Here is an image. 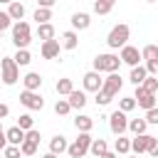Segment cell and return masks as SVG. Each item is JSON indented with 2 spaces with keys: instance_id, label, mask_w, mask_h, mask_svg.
<instances>
[{
  "instance_id": "30",
  "label": "cell",
  "mask_w": 158,
  "mask_h": 158,
  "mask_svg": "<svg viewBox=\"0 0 158 158\" xmlns=\"http://www.w3.org/2000/svg\"><path fill=\"white\" fill-rule=\"evenodd\" d=\"M35 20H37V25L49 22V20H52V10H49V7H37V10H35Z\"/></svg>"
},
{
  "instance_id": "24",
  "label": "cell",
  "mask_w": 158,
  "mask_h": 158,
  "mask_svg": "<svg viewBox=\"0 0 158 158\" xmlns=\"http://www.w3.org/2000/svg\"><path fill=\"white\" fill-rule=\"evenodd\" d=\"M146 128H148V121H146V118H128V131H131L133 136L146 133Z\"/></svg>"
},
{
  "instance_id": "51",
  "label": "cell",
  "mask_w": 158,
  "mask_h": 158,
  "mask_svg": "<svg viewBox=\"0 0 158 158\" xmlns=\"http://www.w3.org/2000/svg\"><path fill=\"white\" fill-rule=\"evenodd\" d=\"M146 2H156V0H146Z\"/></svg>"
},
{
  "instance_id": "46",
  "label": "cell",
  "mask_w": 158,
  "mask_h": 158,
  "mask_svg": "<svg viewBox=\"0 0 158 158\" xmlns=\"http://www.w3.org/2000/svg\"><path fill=\"white\" fill-rule=\"evenodd\" d=\"M148 153H151V156H153V158H158V138H156V143H153V146H151V151H148Z\"/></svg>"
},
{
  "instance_id": "23",
  "label": "cell",
  "mask_w": 158,
  "mask_h": 158,
  "mask_svg": "<svg viewBox=\"0 0 158 158\" xmlns=\"http://www.w3.org/2000/svg\"><path fill=\"white\" fill-rule=\"evenodd\" d=\"M67 101H69V106H72V109H84V104H86V94L74 89V91L67 96Z\"/></svg>"
},
{
  "instance_id": "31",
  "label": "cell",
  "mask_w": 158,
  "mask_h": 158,
  "mask_svg": "<svg viewBox=\"0 0 158 158\" xmlns=\"http://www.w3.org/2000/svg\"><path fill=\"white\" fill-rule=\"evenodd\" d=\"M141 57H143L146 62H151V59H158V44H146V47L141 49Z\"/></svg>"
},
{
  "instance_id": "39",
  "label": "cell",
  "mask_w": 158,
  "mask_h": 158,
  "mask_svg": "<svg viewBox=\"0 0 158 158\" xmlns=\"http://www.w3.org/2000/svg\"><path fill=\"white\" fill-rule=\"evenodd\" d=\"M146 121H148L151 126H158V106H156V109H148V111H146Z\"/></svg>"
},
{
  "instance_id": "8",
  "label": "cell",
  "mask_w": 158,
  "mask_h": 158,
  "mask_svg": "<svg viewBox=\"0 0 158 158\" xmlns=\"http://www.w3.org/2000/svg\"><path fill=\"white\" fill-rule=\"evenodd\" d=\"M153 143H156V138H153L151 133H141V136H133V138H131V151H133L136 156H141V153H148Z\"/></svg>"
},
{
  "instance_id": "49",
  "label": "cell",
  "mask_w": 158,
  "mask_h": 158,
  "mask_svg": "<svg viewBox=\"0 0 158 158\" xmlns=\"http://www.w3.org/2000/svg\"><path fill=\"white\" fill-rule=\"evenodd\" d=\"M0 2H5V5H10V2H15V0H0Z\"/></svg>"
},
{
  "instance_id": "33",
  "label": "cell",
  "mask_w": 158,
  "mask_h": 158,
  "mask_svg": "<svg viewBox=\"0 0 158 158\" xmlns=\"http://www.w3.org/2000/svg\"><path fill=\"white\" fill-rule=\"evenodd\" d=\"M69 111H72L69 101H67V99H57V104H54V114H57V116H67Z\"/></svg>"
},
{
  "instance_id": "3",
  "label": "cell",
  "mask_w": 158,
  "mask_h": 158,
  "mask_svg": "<svg viewBox=\"0 0 158 158\" xmlns=\"http://www.w3.org/2000/svg\"><path fill=\"white\" fill-rule=\"evenodd\" d=\"M12 42H15L17 49H27V44L32 42V30H30V25L25 20L12 25Z\"/></svg>"
},
{
  "instance_id": "26",
  "label": "cell",
  "mask_w": 158,
  "mask_h": 158,
  "mask_svg": "<svg viewBox=\"0 0 158 158\" xmlns=\"http://www.w3.org/2000/svg\"><path fill=\"white\" fill-rule=\"evenodd\" d=\"M54 89H57V94H59V96H69V94L74 91V84H72V79H67V77H64V79H59V81L54 84Z\"/></svg>"
},
{
  "instance_id": "47",
  "label": "cell",
  "mask_w": 158,
  "mask_h": 158,
  "mask_svg": "<svg viewBox=\"0 0 158 158\" xmlns=\"http://www.w3.org/2000/svg\"><path fill=\"white\" fill-rule=\"evenodd\" d=\"M42 158H57V156H54V153H52V151H47V153H44V156H42Z\"/></svg>"
},
{
  "instance_id": "19",
  "label": "cell",
  "mask_w": 158,
  "mask_h": 158,
  "mask_svg": "<svg viewBox=\"0 0 158 158\" xmlns=\"http://www.w3.org/2000/svg\"><path fill=\"white\" fill-rule=\"evenodd\" d=\"M89 153H91L94 158H101V156H106V153H109V143H106L104 138H94V141H91Z\"/></svg>"
},
{
  "instance_id": "9",
  "label": "cell",
  "mask_w": 158,
  "mask_h": 158,
  "mask_svg": "<svg viewBox=\"0 0 158 158\" xmlns=\"http://www.w3.org/2000/svg\"><path fill=\"white\" fill-rule=\"evenodd\" d=\"M133 99H136V106H141V109H156V104H158V99H156V94H151V91H146L143 86H136V94H133Z\"/></svg>"
},
{
  "instance_id": "17",
  "label": "cell",
  "mask_w": 158,
  "mask_h": 158,
  "mask_svg": "<svg viewBox=\"0 0 158 158\" xmlns=\"http://www.w3.org/2000/svg\"><path fill=\"white\" fill-rule=\"evenodd\" d=\"M128 79H131V84H133V86H141V84L148 79V72H146V67H143V64H138V67H131V77H128Z\"/></svg>"
},
{
  "instance_id": "37",
  "label": "cell",
  "mask_w": 158,
  "mask_h": 158,
  "mask_svg": "<svg viewBox=\"0 0 158 158\" xmlns=\"http://www.w3.org/2000/svg\"><path fill=\"white\" fill-rule=\"evenodd\" d=\"M2 156H5V158H20L22 151H20V146H7V148L2 151Z\"/></svg>"
},
{
  "instance_id": "21",
  "label": "cell",
  "mask_w": 158,
  "mask_h": 158,
  "mask_svg": "<svg viewBox=\"0 0 158 158\" xmlns=\"http://www.w3.org/2000/svg\"><path fill=\"white\" fill-rule=\"evenodd\" d=\"M7 15L15 20V22H20L22 17H25V5L20 2V0H15V2H10L7 5Z\"/></svg>"
},
{
  "instance_id": "4",
  "label": "cell",
  "mask_w": 158,
  "mask_h": 158,
  "mask_svg": "<svg viewBox=\"0 0 158 158\" xmlns=\"http://www.w3.org/2000/svg\"><path fill=\"white\" fill-rule=\"evenodd\" d=\"M0 77H2V84H7V86L17 84V79H20V67L15 64L12 57H2V59H0Z\"/></svg>"
},
{
  "instance_id": "27",
  "label": "cell",
  "mask_w": 158,
  "mask_h": 158,
  "mask_svg": "<svg viewBox=\"0 0 158 158\" xmlns=\"http://www.w3.org/2000/svg\"><path fill=\"white\" fill-rule=\"evenodd\" d=\"M116 0H94V12L96 15H109Z\"/></svg>"
},
{
  "instance_id": "15",
  "label": "cell",
  "mask_w": 158,
  "mask_h": 158,
  "mask_svg": "<svg viewBox=\"0 0 158 158\" xmlns=\"http://www.w3.org/2000/svg\"><path fill=\"white\" fill-rule=\"evenodd\" d=\"M22 84H25L27 91H40V86H42V77H40L37 72H30V74L22 77Z\"/></svg>"
},
{
  "instance_id": "50",
  "label": "cell",
  "mask_w": 158,
  "mask_h": 158,
  "mask_svg": "<svg viewBox=\"0 0 158 158\" xmlns=\"http://www.w3.org/2000/svg\"><path fill=\"white\" fill-rule=\"evenodd\" d=\"M128 158H138V156H136V153H133V156H128Z\"/></svg>"
},
{
  "instance_id": "1",
  "label": "cell",
  "mask_w": 158,
  "mask_h": 158,
  "mask_svg": "<svg viewBox=\"0 0 158 158\" xmlns=\"http://www.w3.org/2000/svg\"><path fill=\"white\" fill-rule=\"evenodd\" d=\"M128 37H131V27L121 22V25H114V27H111V32H109V37H106V44H109L111 49H121V47L128 44Z\"/></svg>"
},
{
  "instance_id": "5",
  "label": "cell",
  "mask_w": 158,
  "mask_h": 158,
  "mask_svg": "<svg viewBox=\"0 0 158 158\" xmlns=\"http://www.w3.org/2000/svg\"><path fill=\"white\" fill-rule=\"evenodd\" d=\"M91 141H94L91 133H79L74 138V143H69V148H67L69 158H84L89 153V148H91Z\"/></svg>"
},
{
  "instance_id": "32",
  "label": "cell",
  "mask_w": 158,
  "mask_h": 158,
  "mask_svg": "<svg viewBox=\"0 0 158 158\" xmlns=\"http://www.w3.org/2000/svg\"><path fill=\"white\" fill-rule=\"evenodd\" d=\"M118 109H121L123 114L133 111V109H136V99H133V96H123V99H118Z\"/></svg>"
},
{
  "instance_id": "34",
  "label": "cell",
  "mask_w": 158,
  "mask_h": 158,
  "mask_svg": "<svg viewBox=\"0 0 158 158\" xmlns=\"http://www.w3.org/2000/svg\"><path fill=\"white\" fill-rule=\"evenodd\" d=\"M17 126H20L22 131H32V128H35V118H32L30 114H22V116L17 118Z\"/></svg>"
},
{
  "instance_id": "20",
  "label": "cell",
  "mask_w": 158,
  "mask_h": 158,
  "mask_svg": "<svg viewBox=\"0 0 158 158\" xmlns=\"http://www.w3.org/2000/svg\"><path fill=\"white\" fill-rule=\"evenodd\" d=\"M67 148H69V143H67V138H64V136H54V138H49V151H52L54 156L64 153Z\"/></svg>"
},
{
  "instance_id": "10",
  "label": "cell",
  "mask_w": 158,
  "mask_h": 158,
  "mask_svg": "<svg viewBox=\"0 0 158 158\" xmlns=\"http://www.w3.org/2000/svg\"><path fill=\"white\" fill-rule=\"evenodd\" d=\"M118 57H121V62H123V64H128V67H138V64H141V59H143V57H141V49H138V47H133V44L121 47V54H118Z\"/></svg>"
},
{
  "instance_id": "16",
  "label": "cell",
  "mask_w": 158,
  "mask_h": 158,
  "mask_svg": "<svg viewBox=\"0 0 158 158\" xmlns=\"http://www.w3.org/2000/svg\"><path fill=\"white\" fill-rule=\"evenodd\" d=\"M25 133H27V131H22L20 126H12V128H7V131H5V136H7V143H10V146H22Z\"/></svg>"
},
{
  "instance_id": "6",
  "label": "cell",
  "mask_w": 158,
  "mask_h": 158,
  "mask_svg": "<svg viewBox=\"0 0 158 158\" xmlns=\"http://www.w3.org/2000/svg\"><path fill=\"white\" fill-rule=\"evenodd\" d=\"M109 128H111V133H116V136H123V133L128 131V118H126V114H123L121 109H116V111L109 116Z\"/></svg>"
},
{
  "instance_id": "52",
  "label": "cell",
  "mask_w": 158,
  "mask_h": 158,
  "mask_svg": "<svg viewBox=\"0 0 158 158\" xmlns=\"http://www.w3.org/2000/svg\"><path fill=\"white\" fill-rule=\"evenodd\" d=\"M0 133H2V123H0Z\"/></svg>"
},
{
  "instance_id": "53",
  "label": "cell",
  "mask_w": 158,
  "mask_h": 158,
  "mask_svg": "<svg viewBox=\"0 0 158 158\" xmlns=\"http://www.w3.org/2000/svg\"><path fill=\"white\" fill-rule=\"evenodd\" d=\"M156 99H158V94H156Z\"/></svg>"
},
{
  "instance_id": "2",
  "label": "cell",
  "mask_w": 158,
  "mask_h": 158,
  "mask_svg": "<svg viewBox=\"0 0 158 158\" xmlns=\"http://www.w3.org/2000/svg\"><path fill=\"white\" fill-rule=\"evenodd\" d=\"M123 62H121V57L118 54H96L94 57V72H106V74H114V72H118V67H121Z\"/></svg>"
},
{
  "instance_id": "11",
  "label": "cell",
  "mask_w": 158,
  "mask_h": 158,
  "mask_svg": "<svg viewBox=\"0 0 158 158\" xmlns=\"http://www.w3.org/2000/svg\"><path fill=\"white\" fill-rule=\"evenodd\" d=\"M81 84H84V91H101V86H104V79H101V74L99 72H86L84 77H81Z\"/></svg>"
},
{
  "instance_id": "36",
  "label": "cell",
  "mask_w": 158,
  "mask_h": 158,
  "mask_svg": "<svg viewBox=\"0 0 158 158\" xmlns=\"http://www.w3.org/2000/svg\"><path fill=\"white\" fill-rule=\"evenodd\" d=\"M141 86H143L146 91H151V94H158V77H148Z\"/></svg>"
},
{
  "instance_id": "18",
  "label": "cell",
  "mask_w": 158,
  "mask_h": 158,
  "mask_svg": "<svg viewBox=\"0 0 158 158\" xmlns=\"http://www.w3.org/2000/svg\"><path fill=\"white\" fill-rule=\"evenodd\" d=\"M89 25H91L89 12H74V15H72V27H74V30H86Z\"/></svg>"
},
{
  "instance_id": "41",
  "label": "cell",
  "mask_w": 158,
  "mask_h": 158,
  "mask_svg": "<svg viewBox=\"0 0 158 158\" xmlns=\"http://www.w3.org/2000/svg\"><path fill=\"white\" fill-rule=\"evenodd\" d=\"M106 104H111V96L104 91H96V106H106Z\"/></svg>"
},
{
  "instance_id": "29",
  "label": "cell",
  "mask_w": 158,
  "mask_h": 158,
  "mask_svg": "<svg viewBox=\"0 0 158 158\" xmlns=\"http://www.w3.org/2000/svg\"><path fill=\"white\" fill-rule=\"evenodd\" d=\"M12 59H15V64H17V67H27V64L32 62V54H30L27 49H17Z\"/></svg>"
},
{
  "instance_id": "12",
  "label": "cell",
  "mask_w": 158,
  "mask_h": 158,
  "mask_svg": "<svg viewBox=\"0 0 158 158\" xmlns=\"http://www.w3.org/2000/svg\"><path fill=\"white\" fill-rule=\"evenodd\" d=\"M121 86H123V79H121V77L114 72V74H109V77L104 79V86H101V91H104V94H109V96L114 99V96L121 91Z\"/></svg>"
},
{
  "instance_id": "14",
  "label": "cell",
  "mask_w": 158,
  "mask_h": 158,
  "mask_svg": "<svg viewBox=\"0 0 158 158\" xmlns=\"http://www.w3.org/2000/svg\"><path fill=\"white\" fill-rule=\"evenodd\" d=\"M74 126H77L79 133H89V131L94 128V118L86 116V114H77V116H74Z\"/></svg>"
},
{
  "instance_id": "44",
  "label": "cell",
  "mask_w": 158,
  "mask_h": 158,
  "mask_svg": "<svg viewBox=\"0 0 158 158\" xmlns=\"http://www.w3.org/2000/svg\"><path fill=\"white\" fill-rule=\"evenodd\" d=\"M7 114H10V106H7V104H0V121H2Z\"/></svg>"
},
{
  "instance_id": "42",
  "label": "cell",
  "mask_w": 158,
  "mask_h": 158,
  "mask_svg": "<svg viewBox=\"0 0 158 158\" xmlns=\"http://www.w3.org/2000/svg\"><path fill=\"white\" fill-rule=\"evenodd\" d=\"M25 138H27V141H32V143H40V138H42V136H40V131H37V128H32V131H27V133H25Z\"/></svg>"
},
{
  "instance_id": "35",
  "label": "cell",
  "mask_w": 158,
  "mask_h": 158,
  "mask_svg": "<svg viewBox=\"0 0 158 158\" xmlns=\"http://www.w3.org/2000/svg\"><path fill=\"white\" fill-rule=\"evenodd\" d=\"M20 151H22V156H35L37 153V143H32V141H22V146H20Z\"/></svg>"
},
{
  "instance_id": "48",
  "label": "cell",
  "mask_w": 158,
  "mask_h": 158,
  "mask_svg": "<svg viewBox=\"0 0 158 158\" xmlns=\"http://www.w3.org/2000/svg\"><path fill=\"white\" fill-rule=\"evenodd\" d=\"M101 158H116V153H111V151H109V153H106V156H101Z\"/></svg>"
},
{
  "instance_id": "43",
  "label": "cell",
  "mask_w": 158,
  "mask_h": 158,
  "mask_svg": "<svg viewBox=\"0 0 158 158\" xmlns=\"http://www.w3.org/2000/svg\"><path fill=\"white\" fill-rule=\"evenodd\" d=\"M54 5H57V0H37V7H49L52 10Z\"/></svg>"
},
{
  "instance_id": "40",
  "label": "cell",
  "mask_w": 158,
  "mask_h": 158,
  "mask_svg": "<svg viewBox=\"0 0 158 158\" xmlns=\"http://www.w3.org/2000/svg\"><path fill=\"white\" fill-rule=\"evenodd\" d=\"M143 67H146L148 77H158V59H151V62H146Z\"/></svg>"
},
{
  "instance_id": "22",
  "label": "cell",
  "mask_w": 158,
  "mask_h": 158,
  "mask_svg": "<svg viewBox=\"0 0 158 158\" xmlns=\"http://www.w3.org/2000/svg\"><path fill=\"white\" fill-rule=\"evenodd\" d=\"M77 44H79L77 32H74V30H67V32L62 35V49H77Z\"/></svg>"
},
{
  "instance_id": "38",
  "label": "cell",
  "mask_w": 158,
  "mask_h": 158,
  "mask_svg": "<svg viewBox=\"0 0 158 158\" xmlns=\"http://www.w3.org/2000/svg\"><path fill=\"white\" fill-rule=\"evenodd\" d=\"M10 25H12V17L7 15V10H0V32H2V30H7Z\"/></svg>"
},
{
  "instance_id": "13",
  "label": "cell",
  "mask_w": 158,
  "mask_h": 158,
  "mask_svg": "<svg viewBox=\"0 0 158 158\" xmlns=\"http://www.w3.org/2000/svg\"><path fill=\"white\" fill-rule=\"evenodd\" d=\"M59 49H62V42L59 40H49V42H42L40 54H42V59H57L59 57Z\"/></svg>"
},
{
  "instance_id": "45",
  "label": "cell",
  "mask_w": 158,
  "mask_h": 158,
  "mask_svg": "<svg viewBox=\"0 0 158 158\" xmlns=\"http://www.w3.org/2000/svg\"><path fill=\"white\" fill-rule=\"evenodd\" d=\"M7 146H10V143H7V136H5V131H2V133H0V151H5Z\"/></svg>"
},
{
  "instance_id": "28",
  "label": "cell",
  "mask_w": 158,
  "mask_h": 158,
  "mask_svg": "<svg viewBox=\"0 0 158 158\" xmlns=\"http://www.w3.org/2000/svg\"><path fill=\"white\" fill-rule=\"evenodd\" d=\"M114 148H116V153H121V156H128V153H131V138H123V136H118V138H116V143H114Z\"/></svg>"
},
{
  "instance_id": "7",
  "label": "cell",
  "mask_w": 158,
  "mask_h": 158,
  "mask_svg": "<svg viewBox=\"0 0 158 158\" xmlns=\"http://www.w3.org/2000/svg\"><path fill=\"white\" fill-rule=\"evenodd\" d=\"M20 104L25 106V109H30V111H40L42 106H44V99H42V94L40 91H22L20 94Z\"/></svg>"
},
{
  "instance_id": "54",
  "label": "cell",
  "mask_w": 158,
  "mask_h": 158,
  "mask_svg": "<svg viewBox=\"0 0 158 158\" xmlns=\"http://www.w3.org/2000/svg\"><path fill=\"white\" fill-rule=\"evenodd\" d=\"M0 79H2V77H0Z\"/></svg>"
},
{
  "instance_id": "25",
  "label": "cell",
  "mask_w": 158,
  "mask_h": 158,
  "mask_svg": "<svg viewBox=\"0 0 158 158\" xmlns=\"http://www.w3.org/2000/svg\"><path fill=\"white\" fill-rule=\"evenodd\" d=\"M37 37H40L42 42H49V40H54V27H52V22L37 25Z\"/></svg>"
}]
</instances>
